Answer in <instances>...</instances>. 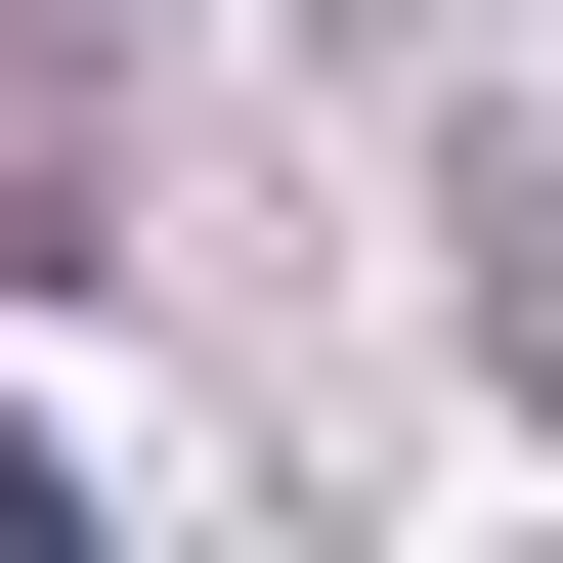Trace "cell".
I'll list each match as a JSON object with an SVG mask.
<instances>
[{"label":"cell","instance_id":"6da1fadb","mask_svg":"<svg viewBox=\"0 0 563 563\" xmlns=\"http://www.w3.org/2000/svg\"><path fill=\"white\" fill-rule=\"evenodd\" d=\"M0 261H131V131H87V44L0 0Z\"/></svg>","mask_w":563,"mask_h":563}]
</instances>
